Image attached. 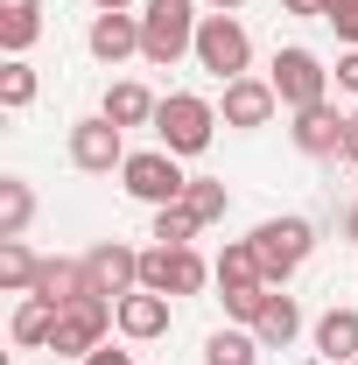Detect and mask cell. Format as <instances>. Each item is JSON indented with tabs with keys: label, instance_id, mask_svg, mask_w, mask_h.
<instances>
[{
	"label": "cell",
	"instance_id": "cell-24",
	"mask_svg": "<svg viewBox=\"0 0 358 365\" xmlns=\"http://www.w3.org/2000/svg\"><path fill=\"white\" fill-rule=\"evenodd\" d=\"M0 106H7V113H29V106H36V71H29V56H7V63H0Z\"/></svg>",
	"mask_w": 358,
	"mask_h": 365
},
{
	"label": "cell",
	"instance_id": "cell-15",
	"mask_svg": "<svg viewBox=\"0 0 358 365\" xmlns=\"http://www.w3.org/2000/svg\"><path fill=\"white\" fill-rule=\"evenodd\" d=\"M29 295H43V302H56V309H71L78 295H98V288H91V267H85V260H63V253H56V260H43V274H36Z\"/></svg>",
	"mask_w": 358,
	"mask_h": 365
},
{
	"label": "cell",
	"instance_id": "cell-9",
	"mask_svg": "<svg viewBox=\"0 0 358 365\" xmlns=\"http://www.w3.org/2000/svg\"><path fill=\"white\" fill-rule=\"evenodd\" d=\"M274 113H281V91L267 85V78H232L218 98V120L225 127H239V134H253V127H267Z\"/></svg>",
	"mask_w": 358,
	"mask_h": 365
},
{
	"label": "cell",
	"instance_id": "cell-29",
	"mask_svg": "<svg viewBox=\"0 0 358 365\" xmlns=\"http://www.w3.org/2000/svg\"><path fill=\"white\" fill-rule=\"evenodd\" d=\"M281 14H302V21H323V14H330V0H281Z\"/></svg>",
	"mask_w": 358,
	"mask_h": 365
},
{
	"label": "cell",
	"instance_id": "cell-19",
	"mask_svg": "<svg viewBox=\"0 0 358 365\" xmlns=\"http://www.w3.org/2000/svg\"><path fill=\"white\" fill-rule=\"evenodd\" d=\"M218 288H267V274H260V253H253V239H225L218 253Z\"/></svg>",
	"mask_w": 358,
	"mask_h": 365
},
{
	"label": "cell",
	"instance_id": "cell-28",
	"mask_svg": "<svg viewBox=\"0 0 358 365\" xmlns=\"http://www.w3.org/2000/svg\"><path fill=\"white\" fill-rule=\"evenodd\" d=\"M330 29H337V43L358 49V0H330V14H323Z\"/></svg>",
	"mask_w": 358,
	"mask_h": 365
},
{
	"label": "cell",
	"instance_id": "cell-26",
	"mask_svg": "<svg viewBox=\"0 0 358 365\" xmlns=\"http://www.w3.org/2000/svg\"><path fill=\"white\" fill-rule=\"evenodd\" d=\"M36 36H43V14H0V49L7 56H29Z\"/></svg>",
	"mask_w": 358,
	"mask_h": 365
},
{
	"label": "cell",
	"instance_id": "cell-12",
	"mask_svg": "<svg viewBox=\"0 0 358 365\" xmlns=\"http://www.w3.org/2000/svg\"><path fill=\"white\" fill-rule=\"evenodd\" d=\"M85 267H91V288L113 295V302L140 288V253H134V246H120V239H98V246L85 253Z\"/></svg>",
	"mask_w": 358,
	"mask_h": 365
},
{
	"label": "cell",
	"instance_id": "cell-32",
	"mask_svg": "<svg viewBox=\"0 0 358 365\" xmlns=\"http://www.w3.org/2000/svg\"><path fill=\"white\" fill-rule=\"evenodd\" d=\"M0 14H43V0H0Z\"/></svg>",
	"mask_w": 358,
	"mask_h": 365
},
{
	"label": "cell",
	"instance_id": "cell-4",
	"mask_svg": "<svg viewBox=\"0 0 358 365\" xmlns=\"http://www.w3.org/2000/svg\"><path fill=\"white\" fill-rule=\"evenodd\" d=\"M246 63H253V36L239 29V14H204L197 21V71L232 85V78H253Z\"/></svg>",
	"mask_w": 358,
	"mask_h": 365
},
{
	"label": "cell",
	"instance_id": "cell-11",
	"mask_svg": "<svg viewBox=\"0 0 358 365\" xmlns=\"http://www.w3.org/2000/svg\"><path fill=\"white\" fill-rule=\"evenodd\" d=\"M85 49L98 56V63H127V56H140V14H134V7H106V14H91Z\"/></svg>",
	"mask_w": 358,
	"mask_h": 365
},
{
	"label": "cell",
	"instance_id": "cell-35",
	"mask_svg": "<svg viewBox=\"0 0 358 365\" xmlns=\"http://www.w3.org/2000/svg\"><path fill=\"white\" fill-rule=\"evenodd\" d=\"M344 239H352V246H358V204H352V211H344Z\"/></svg>",
	"mask_w": 358,
	"mask_h": 365
},
{
	"label": "cell",
	"instance_id": "cell-27",
	"mask_svg": "<svg viewBox=\"0 0 358 365\" xmlns=\"http://www.w3.org/2000/svg\"><path fill=\"white\" fill-rule=\"evenodd\" d=\"M267 295H274V288H225V317L253 330V323H260V309H267Z\"/></svg>",
	"mask_w": 358,
	"mask_h": 365
},
{
	"label": "cell",
	"instance_id": "cell-5",
	"mask_svg": "<svg viewBox=\"0 0 358 365\" xmlns=\"http://www.w3.org/2000/svg\"><path fill=\"white\" fill-rule=\"evenodd\" d=\"M120 190L127 197H140V204H183V190H190V176H183V155H169V148H140V155H127V169H120Z\"/></svg>",
	"mask_w": 358,
	"mask_h": 365
},
{
	"label": "cell",
	"instance_id": "cell-7",
	"mask_svg": "<svg viewBox=\"0 0 358 365\" xmlns=\"http://www.w3.org/2000/svg\"><path fill=\"white\" fill-rule=\"evenodd\" d=\"M71 169H85V176H113V169H127V127H113L106 113H91L71 127Z\"/></svg>",
	"mask_w": 358,
	"mask_h": 365
},
{
	"label": "cell",
	"instance_id": "cell-8",
	"mask_svg": "<svg viewBox=\"0 0 358 365\" xmlns=\"http://www.w3.org/2000/svg\"><path fill=\"white\" fill-rule=\"evenodd\" d=\"M204 281H211V267H204L190 246H148V253H140V288H155V295H169V302H176V295H197Z\"/></svg>",
	"mask_w": 358,
	"mask_h": 365
},
{
	"label": "cell",
	"instance_id": "cell-1",
	"mask_svg": "<svg viewBox=\"0 0 358 365\" xmlns=\"http://www.w3.org/2000/svg\"><path fill=\"white\" fill-rule=\"evenodd\" d=\"M197 0H148L140 7V56L155 71H169L183 56H197Z\"/></svg>",
	"mask_w": 358,
	"mask_h": 365
},
{
	"label": "cell",
	"instance_id": "cell-18",
	"mask_svg": "<svg viewBox=\"0 0 358 365\" xmlns=\"http://www.w3.org/2000/svg\"><path fill=\"white\" fill-rule=\"evenodd\" d=\"M56 302H43V295H21V309H14V344L21 351H49V337H56Z\"/></svg>",
	"mask_w": 358,
	"mask_h": 365
},
{
	"label": "cell",
	"instance_id": "cell-34",
	"mask_svg": "<svg viewBox=\"0 0 358 365\" xmlns=\"http://www.w3.org/2000/svg\"><path fill=\"white\" fill-rule=\"evenodd\" d=\"M204 7H211V14H239L246 0H204Z\"/></svg>",
	"mask_w": 358,
	"mask_h": 365
},
{
	"label": "cell",
	"instance_id": "cell-2",
	"mask_svg": "<svg viewBox=\"0 0 358 365\" xmlns=\"http://www.w3.org/2000/svg\"><path fill=\"white\" fill-rule=\"evenodd\" d=\"M211 134H218V106L211 98H197V91H169L162 98V113H155V140L169 148V155H204L211 148Z\"/></svg>",
	"mask_w": 358,
	"mask_h": 365
},
{
	"label": "cell",
	"instance_id": "cell-20",
	"mask_svg": "<svg viewBox=\"0 0 358 365\" xmlns=\"http://www.w3.org/2000/svg\"><path fill=\"white\" fill-rule=\"evenodd\" d=\"M260 351H267V344H260L246 323H239V330H211V337H204V365H260Z\"/></svg>",
	"mask_w": 358,
	"mask_h": 365
},
{
	"label": "cell",
	"instance_id": "cell-13",
	"mask_svg": "<svg viewBox=\"0 0 358 365\" xmlns=\"http://www.w3.org/2000/svg\"><path fill=\"white\" fill-rule=\"evenodd\" d=\"M120 337H127V344H155V337H169V295H155V288L120 295Z\"/></svg>",
	"mask_w": 358,
	"mask_h": 365
},
{
	"label": "cell",
	"instance_id": "cell-25",
	"mask_svg": "<svg viewBox=\"0 0 358 365\" xmlns=\"http://www.w3.org/2000/svg\"><path fill=\"white\" fill-rule=\"evenodd\" d=\"M197 218H190V211H183V204H162V211H155V232H148V239H155V246H190V239H197Z\"/></svg>",
	"mask_w": 358,
	"mask_h": 365
},
{
	"label": "cell",
	"instance_id": "cell-33",
	"mask_svg": "<svg viewBox=\"0 0 358 365\" xmlns=\"http://www.w3.org/2000/svg\"><path fill=\"white\" fill-rule=\"evenodd\" d=\"M344 162L358 169V120H352V134H344Z\"/></svg>",
	"mask_w": 358,
	"mask_h": 365
},
{
	"label": "cell",
	"instance_id": "cell-10",
	"mask_svg": "<svg viewBox=\"0 0 358 365\" xmlns=\"http://www.w3.org/2000/svg\"><path fill=\"white\" fill-rule=\"evenodd\" d=\"M344 134H352V120L323 98V106H302L295 113V127H288V140L310 155V162H330V155H344Z\"/></svg>",
	"mask_w": 358,
	"mask_h": 365
},
{
	"label": "cell",
	"instance_id": "cell-3",
	"mask_svg": "<svg viewBox=\"0 0 358 365\" xmlns=\"http://www.w3.org/2000/svg\"><path fill=\"white\" fill-rule=\"evenodd\" d=\"M253 253H260L267 288H288L295 267L316 253V225L310 218H260V225H253Z\"/></svg>",
	"mask_w": 358,
	"mask_h": 365
},
{
	"label": "cell",
	"instance_id": "cell-6",
	"mask_svg": "<svg viewBox=\"0 0 358 365\" xmlns=\"http://www.w3.org/2000/svg\"><path fill=\"white\" fill-rule=\"evenodd\" d=\"M267 85L281 91V106H288V113H302V106H323V98H330V71H323V56H316V49L288 43V49H274Z\"/></svg>",
	"mask_w": 358,
	"mask_h": 365
},
{
	"label": "cell",
	"instance_id": "cell-36",
	"mask_svg": "<svg viewBox=\"0 0 358 365\" xmlns=\"http://www.w3.org/2000/svg\"><path fill=\"white\" fill-rule=\"evenodd\" d=\"M91 7H98V14H106V7H148V0H91Z\"/></svg>",
	"mask_w": 358,
	"mask_h": 365
},
{
	"label": "cell",
	"instance_id": "cell-23",
	"mask_svg": "<svg viewBox=\"0 0 358 365\" xmlns=\"http://www.w3.org/2000/svg\"><path fill=\"white\" fill-rule=\"evenodd\" d=\"M183 211H190L197 225H218L225 211H232V197H225V182H211V176H190V190H183Z\"/></svg>",
	"mask_w": 358,
	"mask_h": 365
},
{
	"label": "cell",
	"instance_id": "cell-22",
	"mask_svg": "<svg viewBox=\"0 0 358 365\" xmlns=\"http://www.w3.org/2000/svg\"><path fill=\"white\" fill-rule=\"evenodd\" d=\"M36 274H43V260L29 253V239H0V288L7 295H29Z\"/></svg>",
	"mask_w": 358,
	"mask_h": 365
},
{
	"label": "cell",
	"instance_id": "cell-21",
	"mask_svg": "<svg viewBox=\"0 0 358 365\" xmlns=\"http://www.w3.org/2000/svg\"><path fill=\"white\" fill-rule=\"evenodd\" d=\"M36 225V190L21 176H0V239H21Z\"/></svg>",
	"mask_w": 358,
	"mask_h": 365
},
{
	"label": "cell",
	"instance_id": "cell-14",
	"mask_svg": "<svg viewBox=\"0 0 358 365\" xmlns=\"http://www.w3.org/2000/svg\"><path fill=\"white\" fill-rule=\"evenodd\" d=\"M310 337H316V365H358V309H323Z\"/></svg>",
	"mask_w": 358,
	"mask_h": 365
},
{
	"label": "cell",
	"instance_id": "cell-16",
	"mask_svg": "<svg viewBox=\"0 0 358 365\" xmlns=\"http://www.w3.org/2000/svg\"><path fill=\"white\" fill-rule=\"evenodd\" d=\"M113 127H155V113H162V98L134 78H120V85H106V106H98Z\"/></svg>",
	"mask_w": 358,
	"mask_h": 365
},
{
	"label": "cell",
	"instance_id": "cell-31",
	"mask_svg": "<svg viewBox=\"0 0 358 365\" xmlns=\"http://www.w3.org/2000/svg\"><path fill=\"white\" fill-rule=\"evenodd\" d=\"M85 365H134V351H120V344H98Z\"/></svg>",
	"mask_w": 358,
	"mask_h": 365
},
{
	"label": "cell",
	"instance_id": "cell-30",
	"mask_svg": "<svg viewBox=\"0 0 358 365\" xmlns=\"http://www.w3.org/2000/svg\"><path fill=\"white\" fill-rule=\"evenodd\" d=\"M330 78H337L344 91H358V49H344V56H337V71H330Z\"/></svg>",
	"mask_w": 358,
	"mask_h": 365
},
{
	"label": "cell",
	"instance_id": "cell-17",
	"mask_svg": "<svg viewBox=\"0 0 358 365\" xmlns=\"http://www.w3.org/2000/svg\"><path fill=\"white\" fill-rule=\"evenodd\" d=\"M253 337H260L267 351H288V344L302 337V302H295L288 288H274V295H267V309H260V323H253Z\"/></svg>",
	"mask_w": 358,
	"mask_h": 365
}]
</instances>
